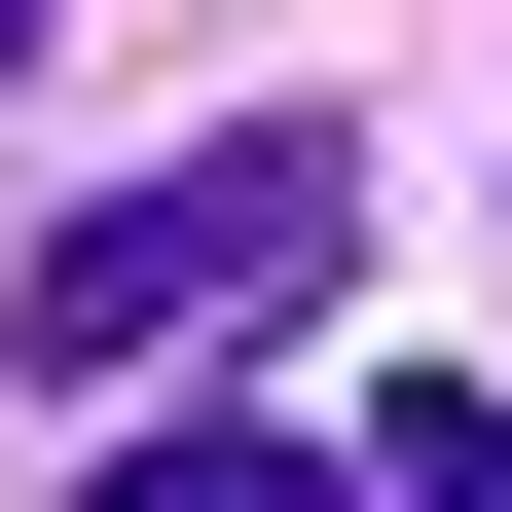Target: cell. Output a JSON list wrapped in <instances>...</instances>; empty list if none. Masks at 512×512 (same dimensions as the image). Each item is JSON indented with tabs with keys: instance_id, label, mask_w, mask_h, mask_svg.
Masks as SVG:
<instances>
[{
	"instance_id": "7a4b0ae2",
	"label": "cell",
	"mask_w": 512,
	"mask_h": 512,
	"mask_svg": "<svg viewBox=\"0 0 512 512\" xmlns=\"http://www.w3.org/2000/svg\"><path fill=\"white\" fill-rule=\"evenodd\" d=\"M110 512H366L330 439H256V403H110Z\"/></svg>"
},
{
	"instance_id": "6da1fadb",
	"label": "cell",
	"mask_w": 512,
	"mask_h": 512,
	"mask_svg": "<svg viewBox=\"0 0 512 512\" xmlns=\"http://www.w3.org/2000/svg\"><path fill=\"white\" fill-rule=\"evenodd\" d=\"M330 256H366V147L256 110V147H183V183H74V256H37L0 330H37V403H183V366H256Z\"/></svg>"
},
{
	"instance_id": "3957f363",
	"label": "cell",
	"mask_w": 512,
	"mask_h": 512,
	"mask_svg": "<svg viewBox=\"0 0 512 512\" xmlns=\"http://www.w3.org/2000/svg\"><path fill=\"white\" fill-rule=\"evenodd\" d=\"M366 512H512V403H439V366H403V403H366Z\"/></svg>"
},
{
	"instance_id": "277c9868",
	"label": "cell",
	"mask_w": 512,
	"mask_h": 512,
	"mask_svg": "<svg viewBox=\"0 0 512 512\" xmlns=\"http://www.w3.org/2000/svg\"><path fill=\"white\" fill-rule=\"evenodd\" d=\"M0 74H37V0H0Z\"/></svg>"
}]
</instances>
